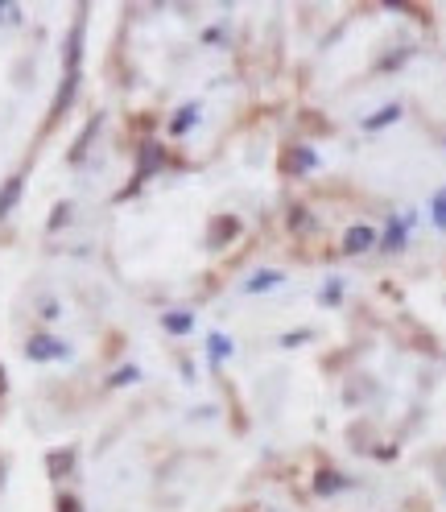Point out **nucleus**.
<instances>
[{
	"instance_id": "obj_2",
	"label": "nucleus",
	"mask_w": 446,
	"mask_h": 512,
	"mask_svg": "<svg viewBox=\"0 0 446 512\" xmlns=\"http://www.w3.org/2000/svg\"><path fill=\"white\" fill-rule=\"evenodd\" d=\"M162 166H166V153L157 149V145H145V149H141V162H137V174H133V182H129V190H124V195H137L141 182H145L149 174H157Z\"/></svg>"
},
{
	"instance_id": "obj_10",
	"label": "nucleus",
	"mask_w": 446,
	"mask_h": 512,
	"mask_svg": "<svg viewBox=\"0 0 446 512\" xmlns=\"http://www.w3.org/2000/svg\"><path fill=\"white\" fill-rule=\"evenodd\" d=\"M405 232H409V219H389V228H385V252H401L405 248Z\"/></svg>"
},
{
	"instance_id": "obj_17",
	"label": "nucleus",
	"mask_w": 446,
	"mask_h": 512,
	"mask_svg": "<svg viewBox=\"0 0 446 512\" xmlns=\"http://www.w3.org/2000/svg\"><path fill=\"white\" fill-rule=\"evenodd\" d=\"M71 203H58L54 211H50V232H58V228H67V223H71Z\"/></svg>"
},
{
	"instance_id": "obj_18",
	"label": "nucleus",
	"mask_w": 446,
	"mask_h": 512,
	"mask_svg": "<svg viewBox=\"0 0 446 512\" xmlns=\"http://www.w3.org/2000/svg\"><path fill=\"white\" fill-rule=\"evenodd\" d=\"M430 215H434V223H438V228H446V186H442L438 195H434V203H430Z\"/></svg>"
},
{
	"instance_id": "obj_16",
	"label": "nucleus",
	"mask_w": 446,
	"mask_h": 512,
	"mask_svg": "<svg viewBox=\"0 0 446 512\" xmlns=\"http://www.w3.org/2000/svg\"><path fill=\"white\" fill-rule=\"evenodd\" d=\"M195 116H199V108H195V104L182 108V112H174V120H170V133H186V128H195Z\"/></svg>"
},
{
	"instance_id": "obj_7",
	"label": "nucleus",
	"mask_w": 446,
	"mask_h": 512,
	"mask_svg": "<svg viewBox=\"0 0 446 512\" xmlns=\"http://www.w3.org/2000/svg\"><path fill=\"white\" fill-rule=\"evenodd\" d=\"M372 244H376V232L368 228V223H356V228H347V236H343V252H352V256L368 252Z\"/></svg>"
},
{
	"instance_id": "obj_6",
	"label": "nucleus",
	"mask_w": 446,
	"mask_h": 512,
	"mask_svg": "<svg viewBox=\"0 0 446 512\" xmlns=\"http://www.w3.org/2000/svg\"><path fill=\"white\" fill-rule=\"evenodd\" d=\"M352 479H347L343 471H335V467H318V475H314V492L318 496H335V492H343Z\"/></svg>"
},
{
	"instance_id": "obj_11",
	"label": "nucleus",
	"mask_w": 446,
	"mask_h": 512,
	"mask_svg": "<svg viewBox=\"0 0 446 512\" xmlns=\"http://www.w3.org/2000/svg\"><path fill=\"white\" fill-rule=\"evenodd\" d=\"M162 327H166L170 335H190V327H195V318H190L186 310H170V314L162 318Z\"/></svg>"
},
{
	"instance_id": "obj_4",
	"label": "nucleus",
	"mask_w": 446,
	"mask_h": 512,
	"mask_svg": "<svg viewBox=\"0 0 446 512\" xmlns=\"http://www.w3.org/2000/svg\"><path fill=\"white\" fill-rule=\"evenodd\" d=\"M25 356L29 360H62V356H67V343H58L50 335H34L25 343Z\"/></svg>"
},
{
	"instance_id": "obj_15",
	"label": "nucleus",
	"mask_w": 446,
	"mask_h": 512,
	"mask_svg": "<svg viewBox=\"0 0 446 512\" xmlns=\"http://www.w3.org/2000/svg\"><path fill=\"white\" fill-rule=\"evenodd\" d=\"M100 120H104V116H95V120H91V124L83 128V137H79V141H75V149H71V162H79V157H83V149L91 145V137L100 133Z\"/></svg>"
},
{
	"instance_id": "obj_12",
	"label": "nucleus",
	"mask_w": 446,
	"mask_h": 512,
	"mask_svg": "<svg viewBox=\"0 0 446 512\" xmlns=\"http://www.w3.org/2000/svg\"><path fill=\"white\" fill-rule=\"evenodd\" d=\"M393 120H401V104H389V108L372 112V116L364 120V128H368V133H376V128H385V124H393Z\"/></svg>"
},
{
	"instance_id": "obj_1",
	"label": "nucleus",
	"mask_w": 446,
	"mask_h": 512,
	"mask_svg": "<svg viewBox=\"0 0 446 512\" xmlns=\"http://www.w3.org/2000/svg\"><path fill=\"white\" fill-rule=\"evenodd\" d=\"M79 62H83V21H75L71 34H67V62H62V83H58V95L50 104V124H58L75 104V95H79Z\"/></svg>"
},
{
	"instance_id": "obj_9",
	"label": "nucleus",
	"mask_w": 446,
	"mask_h": 512,
	"mask_svg": "<svg viewBox=\"0 0 446 512\" xmlns=\"http://www.w3.org/2000/svg\"><path fill=\"white\" fill-rule=\"evenodd\" d=\"M281 281H285V277H281L277 269H265V273H252L244 290H248V294H269L273 285H281Z\"/></svg>"
},
{
	"instance_id": "obj_3",
	"label": "nucleus",
	"mask_w": 446,
	"mask_h": 512,
	"mask_svg": "<svg viewBox=\"0 0 446 512\" xmlns=\"http://www.w3.org/2000/svg\"><path fill=\"white\" fill-rule=\"evenodd\" d=\"M314 166H318V153H314V149H306V145L285 149V153H281V170H285V174H310Z\"/></svg>"
},
{
	"instance_id": "obj_5",
	"label": "nucleus",
	"mask_w": 446,
	"mask_h": 512,
	"mask_svg": "<svg viewBox=\"0 0 446 512\" xmlns=\"http://www.w3.org/2000/svg\"><path fill=\"white\" fill-rule=\"evenodd\" d=\"M236 236H240V219H236V215H223V219L211 223L207 244H211V248H223V244H232Z\"/></svg>"
},
{
	"instance_id": "obj_21",
	"label": "nucleus",
	"mask_w": 446,
	"mask_h": 512,
	"mask_svg": "<svg viewBox=\"0 0 446 512\" xmlns=\"http://www.w3.org/2000/svg\"><path fill=\"white\" fill-rule=\"evenodd\" d=\"M58 512H83L75 496H58Z\"/></svg>"
},
{
	"instance_id": "obj_8",
	"label": "nucleus",
	"mask_w": 446,
	"mask_h": 512,
	"mask_svg": "<svg viewBox=\"0 0 446 512\" xmlns=\"http://www.w3.org/2000/svg\"><path fill=\"white\" fill-rule=\"evenodd\" d=\"M21 190H25V178L21 174H13L5 186H0V223H5L13 215V207L21 203Z\"/></svg>"
},
{
	"instance_id": "obj_19",
	"label": "nucleus",
	"mask_w": 446,
	"mask_h": 512,
	"mask_svg": "<svg viewBox=\"0 0 446 512\" xmlns=\"http://www.w3.org/2000/svg\"><path fill=\"white\" fill-rule=\"evenodd\" d=\"M137 376H141L137 368H120V372H116V376H112L108 384H116V389H120V384H129V380H137Z\"/></svg>"
},
{
	"instance_id": "obj_14",
	"label": "nucleus",
	"mask_w": 446,
	"mask_h": 512,
	"mask_svg": "<svg viewBox=\"0 0 446 512\" xmlns=\"http://www.w3.org/2000/svg\"><path fill=\"white\" fill-rule=\"evenodd\" d=\"M207 347H211V360H215V364L232 356V339H228V335H219V331L207 339Z\"/></svg>"
},
{
	"instance_id": "obj_22",
	"label": "nucleus",
	"mask_w": 446,
	"mask_h": 512,
	"mask_svg": "<svg viewBox=\"0 0 446 512\" xmlns=\"http://www.w3.org/2000/svg\"><path fill=\"white\" fill-rule=\"evenodd\" d=\"M339 285H343V281H331V290L323 294V302H327V306H335V302H339V294H343V290H339Z\"/></svg>"
},
{
	"instance_id": "obj_13",
	"label": "nucleus",
	"mask_w": 446,
	"mask_h": 512,
	"mask_svg": "<svg viewBox=\"0 0 446 512\" xmlns=\"http://www.w3.org/2000/svg\"><path fill=\"white\" fill-rule=\"evenodd\" d=\"M46 467H50V475H54V479H62V475H67V471L75 467V451H58V455H50V459H46Z\"/></svg>"
},
{
	"instance_id": "obj_20",
	"label": "nucleus",
	"mask_w": 446,
	"mask_h": 512,
	"mask_svg": "<svg viewBox=\"0 0 446 512\" xmlns=\"http://www.w3.org/2000/svg\"><path fill=\"white\" fill-rule=\"evenodd\" d=\"M290 215H294V219H290V223H294V232H306V223H310V215H306L302 207H294Z\"/></svg>"
}]
</instances>
